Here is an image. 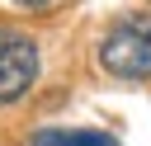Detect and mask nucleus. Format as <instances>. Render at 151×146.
Returning <instances> with one entry per match:
<instances>
[{
  "instance_id": "7ed1b4c3",
  "label": "nucleus",
  "mask_w": 151,
  "mask_h": 146,
  "mask_svg": "<svg viewBox=\"0 0 151 146\" xmlns=\"http://www.w3.org/2000/svg\"><path fill=\"white\" fill-rule=\"evenodd\" d=\"M33 146H118V137L90 132V127H47L33 137Z\"/></svg>"
},
{
  "instance_id": "20e7f679",
  "label": "nucleus",
  "mask_w": 151,
  "mask_h": 146,
  "mask_svg": "<svg viewBox=\"0 0 151 146\" xmlns=\"http://www.w3.org/2000/svg\"><path fill=\"white\" fill-rule=\"evenodd\" d=\"M14 5H19V9H33V14H38V9H47L52 0H14Z\"/></svg>"
},
{
  "instance_id": "f257e3e1",
  "label": "nucleus",
  "mask_w": 151,
  "mask_h": 146,
  "mask_svg": "<svg viewBox=\"0 0 151 146\" xmlns=\"http://www.w3.org/2000/svg\"><path fill=\"white\" fill-rule=\"evenodd\" d=\"M99 66L118 80H151V14H123L99 42Z\"/></svg>"
},
{
  "instance_id": "f03ea898",
  "label": "nucleus",
  "mask_w": 151,
  "mask_h": 146,
  "mask_svg": "<svg viewBox=\"0 0 151 146\" xmlns=\"http://www.w3.org/2000/svg\"><path fill=\"white\" fill-rule=\"evenodd\" d=\"M38 42L9 24H0V104H19L38 85Z\"/></svg>"
}]
</instances>
